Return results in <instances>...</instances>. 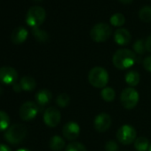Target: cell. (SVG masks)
Listing matches in <instances>:
<instances>
[{"mask_svg": "<svg viewBox=\"0 0 151 151\" xmlns=\"http://www.w3.org/2000/svg\"><path fill=\"white\" fill-rule=\"evenodd\" d=\"M136 61V54L134 52L122 48L117 50L112 58L114 66L118 69H126L131 68Z\"/></svg>", "mask_w": 151, "mask_h": 151, "instance_id": "6da1fadb", "label": "cell"}, {"mask_svg": "<svg viewBox=\"0 0 151 151\" xmlns=\"http://www.w3.org/2000/svg\"><path fill=\"white\" fill-rule=\"evenodd\" d=\"M88 80L93 87L104 88L109 83V73L101 67H95L90 70Z\"/></svg>", "mask_w": 151, "mask_h": 151, "instance_id": "7a4b0ae2", "label": "cell"}, {"mask_svg": "<svg viewBox=\"0 0 151 151\" xmlns=\"http://www.w3.org/2000/svg\"><path fill=\"white\" fill-rule=\"evenodd\" d=\"M27 133V127L24 124H14L6 130L5 133V139L11 144H18L26 138Z\"/></svg>", "mask_w": 151, "mask_h": 151, "instance_id": "3957f363", "label": "cell"}, {"mask_svg": "<svg viewBox=\"0 0 151 151\" xmlns=\"http://www.w3.org/2000/svg\"><path fill=\"white\" fill-rule=\"evenodd\" d=\"M46 13L45 10L39 6H31L26 14V23L32 28H38L45 20Z\"/></svg>", "mask_w": 151, "mask_h": 151, "instance_id": "277c9868", "label": "cell"}, {"mask_svg": "<svg viewBox=\"0 0 151 151\" xmlns=\"http://www.w3.org/2000/svg\"><path fill=\"white\" fill-rule=\"evenodd\" d=\"M112 34V29L109 25L107 23H97L93 27L90 32L91 38L97 42V43H102L108 40Z\"/></svg>", "mask_w": 151, "mask_h": 151, "instance_id": "5b68a950", "label": "cell"}, {"mask_svg": "<svg viewBox=\"0 0 151 151\" xmlns=\"http://www.w3.org/2000/svg\"><path fill=\"white\" fill-rule=\"evenodd\" d=\"M139 100L138 92L132 87H127L123 90L120 95L122 106L126 109H132L136 107Z\"/></svg>", "mask_w": 151, "mask_h": 151, "instance_id": "8992f818", "label": "cell"}, {"mask_svg": "<svg viewBox=\"0 0 151 151\" xmlns=\"http://www.w3.org/2000/svg\"><path fill=\"white\" fill-rule=\"evenodd\" d=\"M136 136V130L129 124H124L121 126L116 132V139L123 145H130L132 143H134Z\"/></svg>", "mask_w": 151, "mask_h": 151, "instance_id": "52a82bcc", "label": "cell"}, {"mask_svg": "<svg viewBox=\"0 0 151 151\" xmlns=\"http://www.w3.org/2000/svg\"><path fill=\"white\" fill-rule=\"evenodd\" d=\"M39 111L38 106L32 101H27L22 105L19 110L20 117L23 121H29L35 118Z\"/></svg>", "mask_w": 151, "mask_h": 151, "instance_id": "ba28073f", "label": "cell"}, {"mask_svg": "<svg viewBox=\"0 0 151 151\" xmlns=\"http://www.w3.org/2000/svg\"><path fill=\"white\" fill-rule=\"evenodd\" d=\"M18 79V72L12 67L0 68V83L3 85H14Z\"/></svg>", "mask_w": 151, "mask_h": 151, "instance_id": "9c48e42d", "label": "cell"}, {"mask_svg": "<svg viewBox=\"0 0 151 151\" xmlns=\"http://www.w3.org/2000/svg\"><path fill=\"white\" fill-rule=\"evenodd\" d=\"M44 122L49 127H55L60 122V112L54 107H50L44 113Z\"/></svg>", "mask_w": 151, "mask_h": 151, "instance_id": "30bf717a", "label": "cell"}, {"mask_svg": "<svg viewBox=\"0 0 151 151\" xmlns=\"http://www.w3.org/2000/svg\"><path fill=\"white\" fill-rule=\"evenodd\" d=\"M80 126L78 124L73 121H69L64 124L62 128V135L68 140H74L79 136Z\"/></svg>", "mask_w": 151, "mask_h": 151, "instance_id": "8fae6325", "label": "cell"}, {"mask_svg": "<svg viewBox=\"0 0 151 151\" xmlns=\"http://www.w3.org/2000/svg\"><path fill=\"white\" fill-rule=\"evenodd\" d=\"M111 117L108 113H101L94 119V128L99 132H104L111 126Z\"/></svg>", "mask_w": 151, "mask_h": 151, "instance_id": "7c38bea8", "label": "cell"}, {"mask_svg": "<svg viewBox=\"0 0 151 151\" xmlns=\"http://www.w3.org/2000/svg\"><path fill=\"white\" fill-rule=\"evenodd\" d=\"M132 36L126 29H118L115 31L114 40L119 45H126L130 43Z\"/></svg>", "mask_w": 151, "mask_h": 151, "instance_id": "4fadbf2b", "label": "cell"}, {"mask_svg": "<svg viewBox=\"0 0 151 151\" xmlns=\"http://www.w3.org/2000/svg\"><path fill=\"white\" fill-rule=\"evenodd\" d=\"M28 37V30L22 26L15 28L11 34V40L15 45L22 44Z\"/></svg>", "mask_w": 151, "mask_h": 151, "instance_id": "5bb4252c", "label": "cell"}, {"mask_svg": "<svg viewBox=\"0 0 151 151\" xmlns=\"http://www.w3.org/2000/svg\"><path fill=\"white\" fill-rule=\"evenodd\" d=\"M35 98H36V101L38 105L45 106V105L48 104L50 102V101L52 100V93L50 91L43 89V90H40L39 92H37Z\"/></svg>", "mask_w": 151, "mask_h": 151, "instance_id": "9a60e30c", "label": "cell"}, {"mask_svg": "<svg viewBox=\"0 0 151 151\" xmlns=\"http://www.w3.org/2000/svg\"><path fill=\"white\" fill-rule=\"evenodd\" d=\"M49 146L52 151H60L65 147V141L60 136L54 135L51 138Z\"/></svg>", "mask_w": 151, "mask_h": 151, "instance_id": "2e32d148", "label": "cell"}, {"mask_svg": "<svg viewBox=\"0 0 151 151\" xmlns=\"http://www.w3.org/2000/svg\"><path fill=\"white\" fill-rule=\"evenodd\" d=\"M139 80H140L139 74L135 70L129 71L125 75V82L128 86L132 87L136 86L139 83Z\"/></svg>", "mask_w": 151, "mask_h": 151, "instance_id": "e0dca14e", "label": "cell"}, {"mask_svg": "<svg viewBox=\"0 0 151 151\" xmlns=\"http://www.w3.org/2000/svg\"><path fill=\"white\" fill-rule=\"evenodd\" d=\"M20 86L24 91H33L37 86V83L31 77H23L20 81Z\"/></svg>", "mask_w": 151, "mask_h": 151, "instance_id": "ac0fdd59", "label": "cell"}, {"mask_svg": "<svg viewBox=\"0 0 151 151\" xmlns=\"http://www.w3.org/2000/svg\"><path fill=\"white\" fill-rule=\"evenodd\" d=\"M149 146V141L145 137H139L134 141V147L137 151H147Z\"/></svg>", "mask_w": 151, "mask_h": 151, "instance_id": "d6986e66", "label": "cell"}, {"mask_svg": "<svg viewBox=\"0 0 151 151\" xmlns=\"http://www.w3.org/2000/svg\"><path fill=\"white\" fill-rule=\"evenodd\" d=\"M32 34L38 42H46L49 38L48 33L39 28H32Z\"/></svg>", "mask_w": 151, "mask_h": 151, "instance_id": "ffe728a7", "label": "cell"}, {"mask_svg": "<svg viewBox=\"0 0 151 151\" xmlns=\"http://www.w3.org/2000/svg\"><path fill=\"white\" fill-rule=\"evenodd\" d=\"M101 98L107 101V102H111L114 101L115 97H116V92L113 88L111 87H104L101 93Z\"/></svg>", "mask_w": 151, "mask_h": 151, "instance_id": "44dd1931", "label": "cell"}, {"mask_svg": "<svg viewBox=\"0 0 151 151\" xmlns=\"http://www.w3.org/2000/svg\"><path fill=\"white\" fill-rule=\"evenodd\" d=\"M10 127V117L5 111L0 110V132L7 130Z\"/></svg>", "mask_w": 151, "mask_h": 151, "instance_id": "7402d4cb", "label": "cell"}, {"mask_svg": "<svg viewBox=\"0 0 151 151\" xmlns=\"http://www.w3.org/2000/svg\"><path fill=\"white\" fill-rule=\"evenodd\" d=\"M139 17L140 21L144 22H151V6H143L139 11Z\"/></svg>", "mask_w": 151, "mask_h": 151, "instance_id": "603a6c76", "label": "cell"}, {"mask_svg": "<svg viewBox=\"0 0 151 151\" xmlns=\"http://www.w3.org/2000/svg\"><path fill=\"white\" fill-rule=\"evenodd\" d=\"M125 22V17L122 14H115L110 17V23L115 27H121Z\"/></svg>", "mask_w": 151, "mask_h": 151, "instance_id": "cb8c5ba5", "label": "cell"}, {"mask_svg": "<svg viewBox=\"0 0 151 151\" xmlns=\"http://www.w3.org/2000/svg\"><path fill=\"white\" fill-rule=\"evenodd\" d=\"M69 102L70 97L67 93H60L56 99V103L60 108H66L69 104Z\"/></svg>", "mask_w": 151, "mask_h": 151, "instance_id": "d4e9b609", "label": "cell"}, {"mask_svg": "<svg viewBox=\"0 0 151 151\" xmlns=\"http://www.w3.org/2000/svg\"><path fill=\"white\" fill-rule=\"evenodd\" d=\"M65 151H87V149L80 142H72L67 146Z\"/></svg>", "mask_w": 151, "mask_h": 151, "instance_id": "484cf974", "label": "cell"}, {"mask_svg": "<svg viewBox=\"0 0 151 151\" xmlns=\"http://www.w3.org/2000/svg\"><path fill=\"white\" fill-rule=\"evenodd\" d=\"M133 50H134V52L141 55L145 52L146 51V47H145V42L142 40V39H138L137 41L134 42L133 44Z\"/></svg>", "mask_w": 151, "mask_h": 151, "instance_id": "4316f807", "label": "cell"}, {"mask_svg": "<svg viewBox=\"0 0 151 151\" xmlns=\"http://www.w3.org/2000/svg\"><path fill=\"white\" fill-rule=\"evenodd\" d=\"M105 150L106 151H118L119 150V146L116 141L109 140L105 145Z\"/></svg>", "mask_w": 151, "mask_h": 151, "instance_id": "83f0119b", "label": "cell"}, {"mask_svg": "<svg viewBox=\"0 0 151 151\" xmlns=\"http://www.w3.org/2000/svg\"><path fill=\"white\" fill-rule=\"evenodd\" d=\"M143 67L147 71L151 72V55L146 57L143 60Z\"/></svg>", "mask_w": 151, "mask_h": 151, "instance_id": "f1b7e54d", "label": "cell"}, {"mask_svg": "<svg viewBox=\"0 0 151 151\" xmlns=\"http://www.w3.org/2000/svg\"><path fill=\"white\" fill-rule=\"evenodd\" d=\"M145 47L146 50L149 52H151V35H149L147 37V38L145 41Z\"/></svg>", "mask_w": 151, "mask_h": 151, "instance_id": "f546056e", "label": "cell"}, {"mask_svg": "<svg viewBox=\"0 0 151 151\" xmlns=\"http://www.w3.org/2000/svg\"><path fill=\"white\" fill-rule=\"evenodd\" d=\"M0 151H12V150L8 146L5 144H0Z\"/></svg>", "mask_w": 151, "mask_h": 151, "instance_id": "4dcf8cb0", "label": "cell"}, {"mask_svg": "<svg viewBox=\"0 0 151 151\" xmlns=\"http://www.w3.org/2000/svg\"><path fill=\"white\" fill-rule=\"evenodd\" d=\"M13 88H14V92H16V93H20L22 90V87H21V86H20V84H14Z\"/></svg>", "mask_w": 151, "mask_h": 151, "instance_id": "1f68e13d", "label": "cell"}, {"mask_svg": "<svg viewBox=\"0 0 151 151\" xmlns=\"http://www.w3.org/2000/svg\"><path fill=\"white\" fill-rule=\"evenodd\" d=\"M118 1L122 4H124V5H127V4H131L133 0H118Z\"/></svg>", "mask_w": 151, "mask_h": 151, "instance_id": "d6a6232c", "label": "cell"}, {"mask_svg": "<svg viewBox=\"0 0 151 151\" xmlns=\"http://www.w3.org/2000/svg\"><path fill=\"white\" fill-rule=\"evenodd\" d=\"M17 151H30V150H29V149H27V148H20V149H18Z\"/></svg>", "mask_w": 151, "mask_h": 151, "instance_id": "836d02e7", "label": "cell"}, {"mask_svg": "<svg viewBox=\"0 0 151 151\" xmlns=\"http://www.w3.org/2000/svg\"><path fill=\"white\" fill-rule=\"evenodd\" d=\"M2 93H3V90H2V88H0V95H1Z\"/></svg>", "mask_w": 151, "mask_h": 151, "instance_id": "e575fe53", "label": "cell"}, {"mask_svg": "<svg viewBox=\"0 0 151 151\" xmlns=\"http://www.w3.org/2000/svg\"><path fill=\"white\" fill-rule=\"evenodd\" d=\"M148 150H149V151H151V145L149 146V148H148Z\"/></svg>", "mask_w": 151, "mask_h": 151, "instance_id": "d590c367", "label": "cell"}, {"mask_svg": "<svg viewBox=\"0 0 151 151\" xmlns=\"http://www.w3.org/2000/svg\"><path fill=\"white\" fill-rule=\"evenodd\" d=\"M35 1H41V0H35Z\"/></svg>", "mask_w": 151, "mask_h": 151, "instance_id": "8d00e7d4", "label": "cell"}]
</instances>
